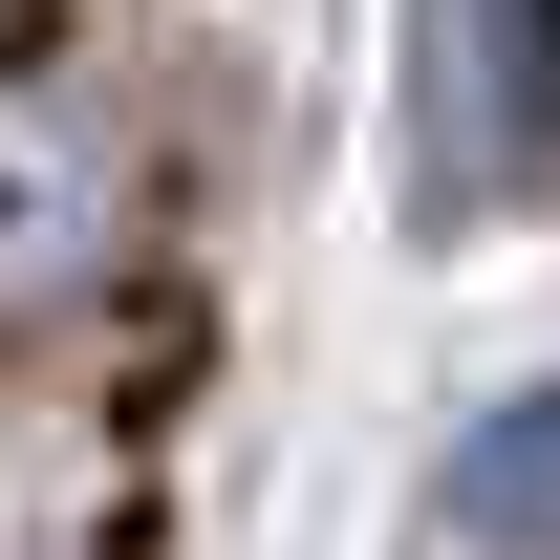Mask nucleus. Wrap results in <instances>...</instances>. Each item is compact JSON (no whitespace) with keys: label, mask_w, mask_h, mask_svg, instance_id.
Listing matches in <instances>:
<instances>
[{"label":"nucleus","mask_w":560,"mask_h":560,"mask_svg":"<svg viewBox=\"0 0 560 560\" xmlns=\"http://www.w3.org/2000/svg\"><path fill=\"white\" fill-rule=\"evenodd\" d=\"M108 259H130V130L86 86H0V324L86 302Z\"/></svg>","instance_id":"1"},{"label":"nucleus","mask_w":560,"mask_h":560,"mask_svg":"<svg viewBox=\"0 0 560 560\" xmlns=\"http://www.w3.org/2000/svg\"><path fill=\"white\" fill-rule=\"evenodd\" d=\"M453 517L517 539V560H560V388H539V410H495L475 453H453Z\"/></svg>","instance_id":"2"}]
</instances>
